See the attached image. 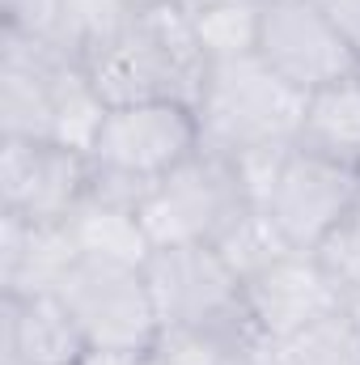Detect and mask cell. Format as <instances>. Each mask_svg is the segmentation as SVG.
<instances>
[{
  "label": "cell",
  "instance_id": "6da1fadb",
  "mask_svg": "<svg viewBox=\"0 0 360 365\" xmlns=\"http://www.w3.org/2000/svg\"><path fill=\"white\" fill-rule=\"evenodd\" d=\"M212 60L203 56L191 13L179 4L140 9L136 21L106 43L93 60H85L93 90L106 106L132 102H182L195 110Z\"/></svg>",
  "mask_w": 360,
  "mask_h": 365
},
{
  "label": "cell",
  "instance_id": "7a4b0ae2",
  "mask_svg": "<svg viewBox=\"0 0 360 365\" xmlns=\"http://www.w3.org/2000/svg\"><path fill=\"white\" fill-rule=\"evenodd\" d=\"M309 93L275 77L259 56L221 60L208 68L203 93L195 102L199 145L225 158H242L255 149L297 145Z\"/></svg>",
  "mask_w": 360,
  "mask_h": 365
},
{
  "label": "cell",
  "instance_id": "3957f363",
  "mask_svg": "<svg viewBox=\"0 0 360 365\" xmlns=\"http://www.w3.org/2000/svg\"><path fill=\"white\" fill-rule=\"evenodd\" d=\"M144 280L162 331H203L225 344L268 340L246 310L238 272L221 259L216 247H153L144 259Z\"/></svg>",
  "mask_w": 360,
  "mask_h": 365
},
{
  "label": "cell",
  "instance_id": "277c9868",
  "mask_svg": "<svg viewBox=\"0 0 360 365\" xmlns=\"http://www.w3.org/2000/svg\"><path fill=\"white\" fill-rule=\"evenodd\" d=\"M246 208L259 204H250L238 162L199 145L186 162L157 179L140 221L153 247H216Z\"/></svg>",
  "mask_w": 360,
  "mask_h": 365
},
{
  "label": "cell",
  "instance_id": "5b68a950",
  "mask_svg": "<svg viewBox=\"0 0 360 365\" xmlns=\"http://www.w3.org/2000/svg\"><path fill=\"white\" fill-rule=\"evenodd\" d=\"M55 297L81 327L90 349L106 353H149L162 336V319L140 264H119L102 255H77Z\"/></svg>",
  "mask_w": 360,
  "mask_h": 365
},
{
  "label": "cell",
  "instance_id": "8992f818",
  "mask_svg": "<svg viewBox=\"0 0 360 365\" xmlns=\"http://www.w3.org/2000/svg\"><path fill=\"white\" fill-rule=\"evenodd\" d=\"M255 56L301 93H318L360 73V56L314 0H268Z\"/></svg>",
  "mask_w": 360,
  "mask_h": 365
},
{
  "label": "cell",
  "instance_id": "52a82bcc",
  "mask_svg": "<svg viewBox=\"0 0 360 365\" xmlns=\"http://www.w3.org/2000/svg\"><path fill=\"white\" fill-rule=\"evenodd\" d=\"M199 149V123L195 110L182 102H132L110 106L102 119V132L90 149V162L157 182L179 162Z\"/></svg>",
  "mask_w": 360,
  "mask_h": 365
},
{
  "label": "cell",
  "instance_id": "ba28073f",
  "mask_svg": "<svg viewBox=\"0 0 360 365\" xmlns=\"http://www.w3.org/2000/svg\"><path fill=\"white\" fill-rule=\"evenodd\" d=\"M360 204V175L348 166H335L327 158H314L292 145V153L280 166V179L268 195V217L288 238L292 251H318L322 238Z\"/></svg>",
  "mask_w": 360,
  "mask_h": 365
},
{
  "label": "cell",
  "instance_id": "9c48e42d",
  "mask_svg": "<svg viewBox=\"0 0 360 365\" xmlns=\"http://www.w3.org/2000/svg\"><path fill=\"white\" fill-rule=\"evenodd\" d=\"M90 158L55 140L0 136V208L30 221H68L85 200Z\"/></svg>",
  "mask_w": 360,
  "mask_h": 365
},
{
  "label": "cell",
  "instance_id": "30bf717a",
  "mask_svg": "<svg viewBox=\"0 0 360 365\" xmlns=\"http://www.w3.org/2000/svg\"><path fill=\"white\" fill-rule=\"evenodd\" d=\"M242 293H246V310H250L255 327L268 340H284V336L344 310L339 289L322 272L314 251H288L259 276L242 280Z\"/></svg>",
  "mask_w": 360,
  "mask_h": 365
},
{
  "label": "cell",
  "instance_id": "8fae6325",
  "mask_svg": "<svg viewBox=\"0 0 360 365\" xmlns=\"http://www.w3.org/2000/svg\"><path fill=\"white\" fill-rule=\"evenodd\" d=\"M77 242L64 221H30L0 208V293L38 297L55 293L64 272L77 264Z\"/></svg>",
  "mask_w": 360,
  "mask_h": 365
},
{
  "label": "cell",
  "instance_id": "7c38bea8",
  "mask_svg": "<svg viewBox=\"0 0 360 365\" xmlns=\"http://www.w3.org/2000/svg\"><path fill=\"white\" fill-rule=\"evenodd\" d=\"M85 353L90 344L55 293H0V365H81Z\"/></svg>",
  "mask_w": 360,
  "mask_h": 365
},
{
  "label": "cell",
  "instance_id": "4fadbf2b",
  "mask_svg": "<svg viewBox=\"0 0 360 365\" xmlns=\"http://www.w3.org/2000/svg\"><path fill=\"white\" fill-rule=\"evenodd\" d=\"M297 149L360 175V73L309 93V106L297 132Z\"/></svg>",
  "mask_w": 360,
  "mask_h": 365
},
{
  "label": "cell",
  "instance_id": "5bb4252c",
  "mask_svg": "<svg viewBox=\"0 0 360 365\" xmlns=\"http://www.w3.org/2000/svg\"><path fill=\"white\" fill-rule=\"evenodd\" d=\"M77 251L81 255H102V259H119V264H140L153 255V242L144 234V221L136 208H119V204H102L85 195L73 217L64 221Z\"/></svg>",
  "mask_w": 360,
  "mask_h": 365
},
{
  "label": "cell",
  "instance_id": "9a60e30c",
  "mask_svg": "<svg viewBox=\"0 0 360 365\" xmlns=\"http://www.w3.org/2000/svg\"><path fill=\"white\" fill-rule=\"evenodd\" d=\"M195 38L212 64L221 60H246L259 51L263 30V0H212L191 13Z\"/></svg>",
  "mask_w": 360,
  "mask_h": 365
},
{
  "label": "cell",
  "instance_id": "2e32d148",
  "mask_svg": "<svg viewBox=\"0 0 360 365\" xmlns=\"http://www.w3.org/2000/svg\"><path fill=\"white\" fill-rule=\"evenodd\" d=\"M136 13H140L136 0H64L60 4V26H55V43L73 60L85 64L136 21Z\"/></svg>",
  "mask_w": 360,
  "mask_h": 365
},
{
  "label": "cell",
  "instance_id": "e0dca14e",
  "mask_svg": "<svg viewBox=\"0 0 360 365\" xmlns=\"http://www.w3.org/2000/svg\"><path fill=\"white\" fill-rule=\"evenodd\" d=\"M271 365H360V323L344 310L271 340Z\"/></svg>",
  "mask_w": 360,
  "mask_h": 365
},
{
  "label": "cell",
  "instance_id": "ac0fdd59",
  "mask_svg": "<svg viewBox=\"0 0 360 365\" xmlns=\"http://www.w3.org/2000/svg\"><path fill=\"white\" fill-rule=\"evenodd\" d=\"M216 251H221V259L238 272V280H250V276H259L263 268H271L275 259H284L292 247H288V238L275 230V221L268 217V208H246V212L225 230V238L216 242Z\"/></svg>",
  "mask_w": 360,
  "mask_h": 365
},
{
  "label": "cell",
  "instance_id": "d6986e66",
  "mask_svg": "<svg viewBox=\"0 0 360 365\" xmlns=\"http://www.w3.org/2000/svg\"><path fill=\"white\" fill-rule=\"evenodd\" d=\"M322 272L331 276V284L339 289L344 306L360 302V204L322 238V247L314 251Z\"/></svg>",
  "mask_w": 360,
  "mask_h": 365
},
{
  "label": "cell",
  "instance_id": "ffe728a7",
  "mask_svg": "<svg viewBox=\"0 0 360 365\" xmlns=\"http://www.w3.org/2000/svg\"><path fill=\"white\" fill-rule=\"evenodd\" d=\"M60 4L64 0H0V26L34 34V38H55Z\"/></svg>",
  "mask_w": 360,
  "mask_h": 365
},
{
  "label": "cell",
  "instance_id": "44dd1931",
  "mask_svg": "<svg viewBox=\"0 0 360 365\" xmlns=\"http://www.w3.org/2000/svg\"><path fill=\"white\" fill-rule=\"evenodd\" d=\"M322 13H327V21L348 38V47L360 56V0H314Z\"/></svg>",
  "mask_w": 360,
  "mask_h": 365
},
{
  "label": "cell",
  "instance_id": "7402d4cb",
  "mask_svg": "<svg viewBox=\"0 0 360 365\" xmlns=\"http://www.w3.org/2000/svg\"><path fill=\"white\" fill-rule=\"evenodd\" d=\"M81 365H157L153 349L149 353H106V349H90Z\"/></svg>",
  "mask_w": 360,
  "mask_h": 365
},
{
  "label": "cell",
  "instance_id": "603a6c76",
  "mask_svg": "<svg viewBox=\"0 0 360 365\" xmlns=\"http://www.w3.org/2000/svg\"><path fill=\"white\" fill-rule=\"evenodd\" d=\"M170 4H179L186 13H195V9H203V4H212V0H170Z\"/></svg>",
  "mask_w": 360,
  "mask_h": 365
},
{
  "label": "cell",
  "instance_id": "cb8c5ba5",
  "mask_svg": "<svg viewBox=\"0 0 360 365\" xmlns=\"http://www.w3.org/2000/svg\"><path fill=\"white\" fill-rule=\"evenodd\" d=\"M140 9H153V4H170V0H136Z\"/></svg>",
  "mask_w": 360,
  "mask_h": 365
},
{
  "label": "cell",
  "instance_id": "d4e9b609",
  "mask_svg": "<svg viewBox=\"0 0 360 365\" xmlns=\"http://www.w3.org/2000/svg\"><path fill=\"white\" fill-rule=\"evenodd\" d=\"M263 4H268V0H263Z\"/></svg>",
  "mask_w": 360,
  "mask_h": 365
}]
</instances>
